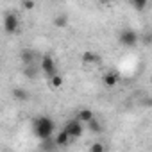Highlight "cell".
Wrapping results in <instances>:
<instances>
[{
	"instance_id": "obj_14",
	"label": "cell",
	"mask_w": 152,
	"mask_h": 152,
	"mask_svg": "<svg viewBox=\"0 0 152 152\" xmlns=\"http://www.w3.org/2000/svg\"><path fill=\"white\" fill-rule=\"evenodd\" d=\"M131 6H132L134 9H138V11H143V9L147 7V0H132Z\"/></svg>"
},
{
	"instance_id": "obj_11",
	"label": "cell",
	"mask_w": 152,
	"mask_h": 152,
	"mask_svg": "<svg viewBox=\"0 0 152 152\" xmlns=\"http://www.w3.org/2000/svg\"><path fill=\"white\" fill-rule=\"evenodd\" d=\"M13 95H15L16 100H27V99H29V93L23 91L22 88H15V90H13Z\"/></svg>"
},
{
	"instance_id": "obj_3",
	"label": "cell",
	"mask_w": 152,
	"mask_h": 152,
	"mask_svg": "<svg viewBox=\"0 0 152 152\" xmlns=\"http://www.w3.org/2000/svg\"><path fill=\"white\" fill-rule=\"evenodd\" d=\"M120 43L124 47H136L138 45V34L132 29H124L120 32Z\"/></svg>"
},
{
	"instance_id": "obj_10",
	"label": "cell",
	"mask_w": 152,
	"mask_h": 152,
	"mask_svg": "<svg viewBox=\"0 0 152 152\" xmlns=\"http://www.w3.org/2000/svg\"><path fill=\"white\" fill-rule=\"evenodd\" d=\"M83 61H84V63H99L100 59H99V56L93 54V52H84V54H83Z\"/></svg>"
},
{
	"instance_id": "obj_7",
	"label": "cell",
	"mask_w": 152,
	"mask_h": 152,
	"mask_svg": "<svg viewBox=\"0 0 152 152\" xmlns=\"http://www.w3.org/2000/svg\"><path fill=\"white\" fill-rule=\"evenodd\" d=\"M104 84L107 86V88H115L116 84H118V81H120V77H118V73H115V72H109V73H106L104 75Z\"/></svg>"
},
{
	"instance_id": "obj_12",
	"label": "cell",
	"mask_w": 152,
	"mask_h": 152,
	"mask_svg": "<svg viewBox=\"0 0 152 152\" xmlns=\"http://www.w3.org/2000/svg\"><path fill=\"white\" fill-rule=\"evenodd\" d=\"M90 152H106V145L100 141H95L90 145Z\"/></svg>"
},
{
	"instance_id": "obj_6",
	"label": "cell",
	"mask_w": 152,
	"mask_h": 152,
	"mask_svg": "<svg viewBox=\"0 0 152 152\" xmlns=\"http://www.w3.org/2000/svg\"><path fill=\"white\" fill-rule=\"evenodd\" d=\"M54 141H56V145H57V147H66V145L72 141V138H70V134H68V132H64V131H59V132L56 134Z\"/></svg>"
},
{
	"instance_id": "obj_9",
	"label": "cell",
	"mask_w": 152,
	"mask_h": 152,
	"mask_svg": "<svg viewBox=\"0 0 152 152\" xmlns=\"http://www.w3.org/2000/svg\"><path fill=\"white\" fill-rule=\"evenodd\" d=\"M86 127L90 129V132H93V134H99V132H102V125H100V122L99 120H91L90 124H86Z\"/></svg>"
},
{
	"instance_id": "obj_2",
	"label": "cell",
	"mask_w": 152,
	"mask_h": 152,
	"mask_svg": "<svg viewBox=\"0 0 152 152\" xmlns=\"http://www.w3.org/2000/svg\"><path fill=\"white\" fill-rule=\"evenodd\" d=\"M63 131H64V132H68L72 140L81 138V136H83V132H84V124H83V122H79L77 118H73V120H68V122H66V125L63 127Z\"/></svg>"
},
{
	"instance_id": "obj_15",
	"label": "cell",
	"mask_w": 152,
	"mask_h": 152,
	"mask_svg": "<svg viewBox=\"0 0 152 152\" xmlns=\"http://www.w3.org/2000/svg\"><path fill=\"white\" fill-rule=\"evenodd\" d=\"M50 86L52 88H61L63 86V77L61 75H54V77L50 79Z\"/></svg>"
},
{
	"instance_id": "obj_17",
	"label": "cell",
	"mask_w": 152,
	"mask_h": 152,
	"mask_svg": "<svg viewBox=\"0 0 152 152\" xmlns=\"http://www.w3.org/2000/svg\"><path fill=\"white\" fill-rule=\"evenodd\" d=\"M22 7H23L25 11H31V9L36 7V2H34V0H23V2H22Z\"/></svg>"
},
{
	"instance_id": "obj_4",
	"label": "cell",
	"mask_w": 152,
	"mask_h": 152,
	"mask_svg": "<svg viewBox=\"0 0 152 152\" xmlns=\"http://www.w3.org/2000/svg\"><path fill=\"white\" fill-rule=\"evenodd\" d=\"M18 27H20L18 16L13 15V13H7V15L4 16V29H6V32H7V34H13V32L18 31Z\"/></svg>"
},
{
	"instance_id": "obj_5",
	"label": "cell",
	"mask_w": 152,
	"mask_h": 152,
	"mask_svg": "<svg viewBox=\"0 0 152 152\" xmlns=\"http://www.w3.org/2000/svg\"><path fill=\"white\" fill-rule=\"evenodd\" d=\"M41 70H43V73L50 75V79L54 77V75H57V72H56V63H54V59H52L50 56H43V59H41Z\"/></svg>"
},
{
	"instance_id": "obj_16",
	"label": "cell",
	"mask_w": 152,
	"mask_h": 152,
	"mask_svg": "<svg viewBox=\"0 0 152 152\" xmlns=\"http://www.w3.org/2000/svg\"><path fill=\"white\" fill-rule=\"evenodd\" d=\"M54 23H56L57 27H66V23H68V18H66L64 15H59V16L54 20Z\"/></svg>"
},
{
	"instance_id": "obj_18",
	"label": "cell",
	"mask_w": 152,
	"mask_h": 152,
	"mask_svg": "<svg viewBox=\"0 0 152 152\" xmlns=\"http://www.w3.org/2000/svg\"><path fill=\"white\" fill-rule=\"evenodd\" d=\"M25 73L32 77V75H34V68H32V66H31V68H27V70H25Z\"/></svg>"
},
{
	"instance_id": "obj_8",
	"label": "cell",
	"mask_w": 152,
	"mask_h": 152,
	"mask_svg": "<svg viewBox=\"0 0 152 152\" xmlns=\"http://www.w3.org/2000/svg\"><path fill=\"white\" fill-rule=\"evenodd\" d=\"M93 118H95V115H93L91 109H81V111L77 113V120L83 122V124H90Z\"/></svg>"
},
{
	"instance_id": "obj_1",
	"label": "cell",
	"mask_w": 152,
	"mask_h": 152,
	"mask_svg": "<svg viewBox=\"0 0 152 152\" xmlns=\"http://www.w3.org/2000/svg\"><path fill=\"white\" fill-rule=\"evenodd\" d=\"M34 132L36 136L45 141V140H50V136L54 134V122L48 118V116H39L36 122H34Z\"/></svg>"
},
{
	"instance_id": "obj_13",
	"label": "cell",
	"mask_w": 152,
	"mask_h": 152,
	"mask_svg": "<svg viewBox=\"0 0 152 152\" xmlns=\"http://www.w3.org/2000/svg\"><path fill=\"white\" fill-rule=\"evenodd\" d=\"M22 61H23L25 64H27V63L31 64V63L34 61V54H32L31 50H23V52H22Z\"/></svg>"
}]
</instances>
